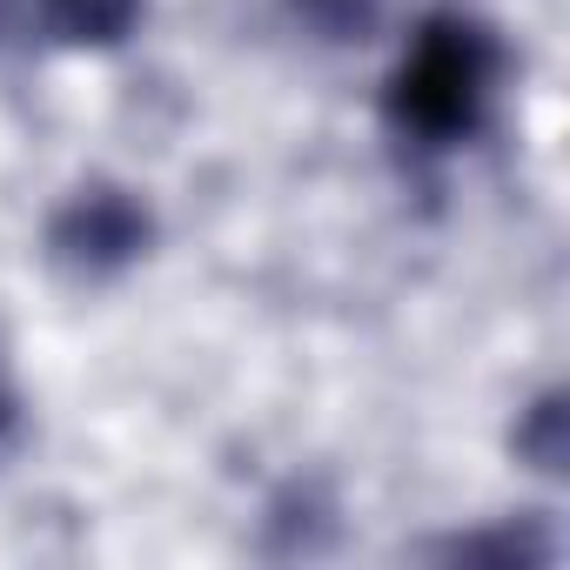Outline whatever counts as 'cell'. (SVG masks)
<instances>
[{"mask_svg":"<svg viewBox=\"0 0 570 570\" xmlns=\"http://www.w3.org/2000/svg\"><path fill=\"white\" fill-rule=\"evenodd\" d=\"M503 95V41L476 14H430L383 95V121L410 155H456L470 148Z\"/></svg>","mask_w":570,"mask_h":570,"instance_id":"1","label":"cell"},{"mask_svg":"<svg viewBox=\"0 0 570 570\" xmlns=\"http://www.w3.org/2000/svg\"><path fill=\"white\" fill-rule=\"evenodd\" d=\"M141 248H148V208L128 188H81L55 215V255L81 275L128 268Z\"/></svg>","mask_w":570,"mask_h":570,"instance_id":"2","label":"cell"},{"mask_svg":"<svg viewBox=\"0 0 570 570\" xmlns=\"http://www.w3.org/2000/svg\"><path fill=\"white\" fill-rule=\"evenodd\" d=\"M8 436H14V390L0 376V450H8Z\"/></svg>","mask_w":570,"mask_h":570,"instance_id":"5","label":"cell"},{"mask_svg":"<svg viewBox=\"0 0 570 570\" xmlns=\"http://www.w3.org/2000/svg\"><path fill=\"white\" fill-rule=\"evenodd\" d=\"M41 14L61 41H81V48H108L135 28L141 0H41Z\"/></svg>","mask_w":570,"mask_h":570,"instance_id":"3","label":"cell"},{"mask_svg":"<svg viewBox=\"0 0 570 570\" xmlns=\"http://www.w3.org/2000/svg\"><path fill=\"white\" fill-rule=\"evenodd\" d=\"M517 443H523L543 470H557V463H563V403H557V396H543V403L530 410V430H523Z\"/></svg>","mask_w":570,"mask_h":570,"instance_id":"4","label":"cell"}]
</instances>
